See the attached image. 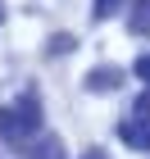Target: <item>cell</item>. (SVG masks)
<instances>
[{"label":"cell","mask_w":150,"mask_h":159,"mask_svg":"<svg viewBox=\"0 0 150 159\" xmlns=\"http://www.w3.org/2000/svg\"><path fill=\"white\" fill-rule=\"evenodd\" d=\"M118 136H123L132 150H150V127H146V123H132V118L118 123Z\"/></svg>","instance_id":"cell-4"},{"label":"cell","mask_w":150,"mask_h":159,"mask_svg":"<svg viewBox=\"0 0 150 159\" xmlns=\"http://www.w3.org/2000/svg\"><path fill=\"white\" fill-rule=\"evenodd\" d=\"M137 114H146V118H150V86H146V91L137 96Z\"/></svg>","instance_id":"cell-9"},{"label":"cell","mask_w":150,"mask_h":159,"mask_svg":"<svg viewBox=\"0 0 150 159\" xmlns=\"http://www.w3.org/2000/svg\"><path fill=\"white\" fill-rule=\"evenodd\" d=\"M127 27H132L137 37H150V0H137V5H132V18H127Z\"/></svg>","instance_id":"cell-5"},{"label":"cell","mask_w":150,"mask_h":159,"mask_svg":"<svg viewBox=\"0 0 150 159\" xmlns=\"http://www.w3.org/2000/svg\"><path fill=\"white\" fill-rule=\"evenodd\" d=\"M118 82H123V68H114V64H100V68H91L87 73V91H118Z\"/></svg>","instance_id":"cell-2"},{"label":"cell","mask_w":150,"mask_h":159,"mask_svg":"<svg viewBox=\"0 0 150 159\" xmlns=\"http://www.w3.org/2000/svg\"><path fill=\"white\" fill-rule=\"evenodd\" d=\"M23 155H27V159H64V141L50 136V132H41L37 146H23Z\"/></svg>","instance_id":"cell-3"},{"label":"cell","mask_w":150,"mask_h":159,"mask_svg":"<svg viewBox=\"0 0 150 159\" xmlns=\"http://www.w3.org/2000/svg\"><path fill=\"white\" fill-rule=\"evenodd\" d=\"M87 159H105V155H100V150H91V155H87Z\"/></svg>","instance_id":"cell-10"},{"label":"cell","mask_w":150,"mask_h":159,"mask_svg":"<svg viewBox=\"0 0 150 159\" xmlns=\"http://www.w3.org/2000/svg\"><path fill=\"white\" fill-rule=\"evenodd\" d=\"M0 23H5V14H0Z\"/></svg>","instance_id":"cell-11"},{"label":"cell","mask_w":150,"mask_h":159,"mask_svg":"<svg viewBox=\"0 0 150 159\" xmlns=\"http://www.w3.org/2000/svg\"><path fill=\"white\" fill-rule=\"evenodd\" d=\"M64 50H73V37H55L46 46V55H64Z\"/></svg>","instance_id":"cell-7"},{"label":"cell","mask_w":150,"mask_h":159,"mask_svg":"<svg viewBox=\"0 0 150 159\" xmlns=\"http://www.w3.org/2000/svg\"><path fill=\"white\" fill-rule=\"evenodd\" d=\"M123 5H127V0H96V5H91V14H96V18H114Z\"/></svg>","instance_id":"cell-6"},{"label":"cell","mask_w":150,"mask_h":159,"mask_svg":"<svg viewBox=\"0 0 150 159\" xmlns=\"http://www.w3.org/2000/svg\"><path fill=\"white\" fill-rule=\"evenodd\" d=\"M46 127V109H41V96H18L9 109H0V136L9 141V146H23L27 136H41Z\"/></svg>","instance_id":"cell-1"},{"label":"cell","mask_w":150,"mask_h":159,"mask_svg":"<svg viewBox=\"0 0 150 159\" xmlns=\"http://www.w3.org/2000/svg\"><path fill=\"white\" fill-rule=\"evenodd\" d=\"M137 77L150 86V55H141V59H137Z\"/></svg>","instance_id":"cell-8"}]
</instances>
